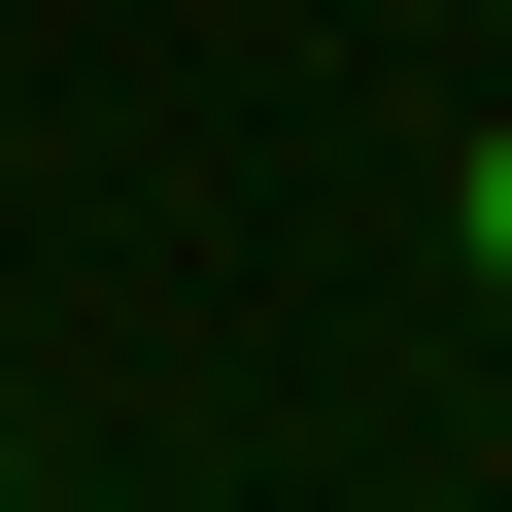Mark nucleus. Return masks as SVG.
Instances as JSON below:
<instances>
[{"mask_svg":"<svg viewBox=\"0 0 512 512\" xmlns=\"http://www.w3.org/2000/svg\"><path fill=\"white\" fill-rule=\"evenodd\" d=\"M444 239H478V274H512V137H478V171H444Z\"/></svg>","mask_w":512,"mask_h":512,"instance_id":"nucleus-1","label":"nucleus"}]
</instances>
